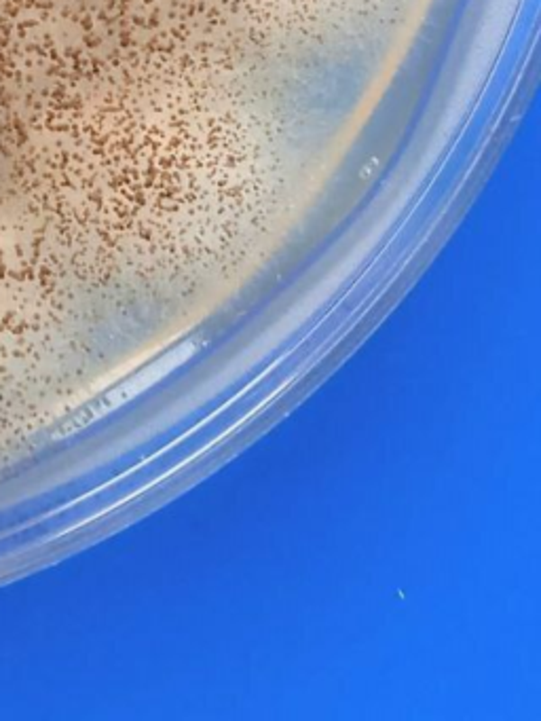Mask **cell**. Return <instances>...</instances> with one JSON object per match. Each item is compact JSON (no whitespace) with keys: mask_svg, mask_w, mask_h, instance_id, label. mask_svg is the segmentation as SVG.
<instances>
[{"mask_svg":"<svg viewBox=\"0 0 541 721\" xmlns=\"http://www.w3.org/2000/svg\"><path fill=\"white\" fill-rule=\"evenodd\" d=\"M199 345L201 341L199 338H187V341L178 343L174 349H170L168 354L159 357L157 362H152L149 368H144L142 373L135 374L129 381H125L119 390H115L113 393H108L106 398L102 400L100 404L94 406V409L87 411V417H77V423L83 425L91 421V419L100 417L102 412H106L110 409H115V406H119L123 402H127L132 396H138V393H142L144 390H149L151 385H155L157 381H161L163 377H168L170 373H174L178 366H182L184 362H188L190 357H193L197 351H199Z\"/></svg>","mask_w":541,"mask_h":721,"instance_id":"6da1fadb","label":"cell"}]
</instances>
